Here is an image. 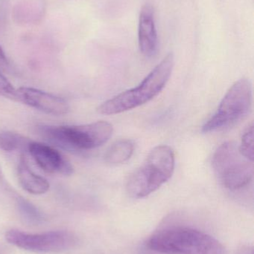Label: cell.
<instances>
[{
    "mask_svg": "<svg viewBox=\"0 0 254 254\" xmlns=\"http://www.w3.org/2000/svg\"><path fill=\"white\" fill-rule=\"evenodd\" d=\"M174 65L172 53L167 55L137 87L122 92L103 103L97 109L105 116L119 114L133 110L158 96L168 83Z\"/></svg>",
    "mask_w": 254,
    "mask_h": 254,
    "instance_id": "6da1fadb",
    "label": "cell"
},
{
    "mask_svg": "<svg viewBox=\"0 0 254 254\" xmlns=\"http://www.w3.org/2000/svg\"><path fill=\"white\" fill-rule=\"evenodd\" d=\"M147 246L164 254H227L225 247L217 240L186 227L161 230L149 238Z\"/></svg>",
    "mask_w": 254,
    "mask_h": 254,
    "instance_id": "7a4b0ae2",
    "label": "cell"
},
{
    "mask_svg": "<svg viewBox=\"0 0 254 254\" xmlns=\"http://www.w3.org/2000/svg\"><path fill=\"white\" fill-rule=\"evenodd\" d=\"M175 155L167 145L154 148L144 162L130 176L127 192L134 198H143L158 190L174 173Z\"/></svg>",
    "mask_w": 254,
    "mask_h": 254,
    "instance_id": "3957f363",
    "label": "cell"
},
{
    "mask_svg": "<svg viewBox=\"0 0 254 254\" xmlns=\"http://www.w3.org/2000/svg\"><path fill=\"white\" fill-rule=\"evenodd\" d=\"M39 134L51 143L70 150H89L106 143L113 134L108 122H97L76 126H43Z\"/></svg>",
    "mask_w": 254,
    "mask_h": 254,
    "instance_id": "277c9868",
    "label": "cell"
},
{
    "mask_svg": "<svg viewBox=\"0 0 254 254\" xmlns=\"http://www.w3.org/2000/svg\"><path fill=\"white\" fill-rule=\"evenodd\" d=\"M254 161L240 152L234 142H226L215 152L212 160L213 172L222 186L237 190L248 186L254 178Z\"/></svg>",
    "mask_w": 254,
    "mask_h": 254,
    "instance_id": "5b68a950",
    "label": "cell"
},
{
    "mask_svg": "<svg viewBox=\"0 0 254 254\" xmlns=\"http://www.w3.org/2000/svg\"><path fill=\"white\" fill-rule=\"evenodd\" d=\"M252 86L250 80L242 78L227 92L215 114L204 124V133L222 131L244 119L252 110Z\"/></svg>",
    "mask_w": 254,
    "mask_h": 254,
    "instance_id": "8992f818",
    "label": "cell"
},
{
    "mask_svg": "<svg viewBox=\"0 0 254 254\" xmlns=\"http://www.w3.org/2000/svg\"><path fill=\"white\" fill-rule=\"evenodd\" d=\"M10 244L37 253H59L74 248L77 237L67 231H49L43 234H28L18 230H10L5 234Z\"/></svg>",
    "mask_w": 254,
    "mask_h": 254,
    "instance_id": "52a82bcc",
    "label": "cell"
},
{
    "mask_svg": "<svg viewBox=\"0 0 254 254\" xmlns=\"http://www.w3.org/2000/svg\"><path fill=\"white\" fill-rule=\"evenodd\" d=\"M28 152L37 166L46 173L63 176H71L73 173L74 169L70 161L49 145L31 141Z\"/></svg>",
    "mask_w": 254,
    "mask_h": 254,
    "instance_id": "ba28073f",
    "label": "cell"
},
{
    "mask_svg": "<svg viewBox=\"0 0 254 254\" xmlns=\"http://www.w3.org/2000/svg\"><path fill=\"white\" fill-rule=\"evenodd\" d=\"M18 102L52 116H61L70 111L68 103L56 95L30 87L17 89Z\"/></svg>",
    "mask_w": 254,
    "mask_h": 254,
    "instance_id": "9c48e42d",
    "label": "cell"
},
{
    "mask_svg": "<svg viewBox=\"0 0 254 254\" xmlns=\"http://www.w3.org/2000/svg\"><path fill=\"white\" fill-rule=\"evenodd\" d=\"M138 40L140 52L144 56L151 58L156 54L158 46V33L153 7L149 4L143 5L140 10Z\"/></svg>",
    "mask_w": 254,
    "mask_h": 254,
    "instance_id": "30bf717a",
    "label": "cell"
},
{
    "mask_svg": "<svg viewBox=\"0 0 254 254\" xmlns=\"http://www.w3.org/2000/svg\"><path fill=\"white\" fill-rule=\"evenodd\" d=\"M19 185L24 190L32 195H42L49 190V182L45 178L36 174L28 165L26 158L22 155L17 167Z\"/></svg>",
    "mask_w": 254,
    "mask_h": 254,
    "instance_id": "8fae6325",
    "label": "cell"
},
{
    "mask_svg": "<svg viewBox=\"0 0 254 254\" xmlns=\"http://www.w3.org/2000/svg\"><path fill=\"white\" fill-rule=\"evenodd\" d=\"M135 144L129 139H120L109 147L104 155L107 164L117 165L126 162L134 154Z\"/></svg>",
    "mask_w": 254,
    "mask_h": 254,
    "instance_id": "7c38bea8",
    "label": "cell"
},
{
    "mask_svg": "<svg viewBox=\"0 0 254 254\" xmlns=\"http://www.w3.org/2000/svg\"><path fill=\"white\" fill-rule=\"evenodd\" d=\"M32 140L28 137L10 131L0 132V149L6 152L13 151H27L28 146Z\"/></svg>",
    "mask_w": 254,
    "mask_h": 254,
    "instance_id": "4fadbf2b",
    "label": "cell"
},
{
    "mask_svg": "<svg viewBox=\"0 0 254 254\" xmlns=\"http://www.w3.org/2000/svg\"><path fill=\"white\" fill-rule=\"evenodd\" d=\"M240 152L251 161H254V124L248 126L243 131L241 143L239 146Z\"/></svg>",
    "mask_w": 254,
    "mask_h": 254,
    "instance_id": "5bb4252c",
    "label": "cell"
},
{
    "mask_svg": "<svg viewBox=\"0 0 254 254\" xmlns=\"http://www.w3.org/2000/svg\"><path fill=\"white\" fill-rule=\"evenodd\" d=\"M19 209L24 219L29 222V223L39 224L41 222L42 216L40 212L27 201H22L19 202Z\"/></svg>",
    "mask_w": 254,
    "mask_h": 254,
    "instance_id": "9a60e30c",
    "label": "cell"
},
{
    "mask_svg": "<svg viewBox=\"0 0 254 254\" xmlns=\"http://www.w3.org/2000/svg\"><path fill=\"white\" fill-rule=\"evenodd\" d=\"M0 95L18 102L17 89H15L13 85L5 78L0 71Z\"/></svg>",
    "mask_w": 254,
    "mask_h": 254,
    "instance_id": "2e32d148",
    "label": "cell"
},
{
    "mask_svg": "<svg viewBox=\"0 0 254 254\" xmlns=\"http://www.w3.org/2000/svg\"><path fill=\"white\" fill-rule=\"evenodd\" d=\"M8 65L7 58H6L5 54L3 52L2 49L0 46V71H2L5 69Z\"/></svg>",
    "mask_w": 254,
    "mask_h": 254,
    "instance_id": "e0dca14e",
    "label": "cell"
},
{
    "mask_svg": "<svg viewBox=\"0 0 254 254\" xmlns=\"http://www.w3.org/2000/svg\"><path fill=\"white\" fill-rule=\"evenodd\" d=\"M1 177V167H0V178Z\"/></svg>",
    "mask_w": 254,
    "mask_h": 254,
    "instance_id": "ac0fdd59",
    "label": "cell"
}]
</instances>
